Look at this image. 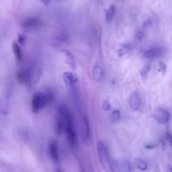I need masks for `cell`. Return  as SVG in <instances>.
Returning a JSON list of instances; mask_svg holds the SVG:
<instances>
[{"label": "cell", "instance_id": "obj_5", "mask_svg": "<svg viewBox=\"0 0 172 172\" xmlns=\"http://www.w3.org/2000/svg\"><path fill=\"white\" fill-rule=\"evenodd\" d=\"M81 137L84 143L86 142L90 136V128L88 120L86 116L84 115L83 117Z\"/></svg>", "mask_w": 172, "mask_h": 172}, {"label": "cell", "instance_id": "obj_21", "mask_svg": "<svg viewBox=\"0 0 172 172\" xmlns=\"http://www.w3.org/2000/svg\"><path fill=\"white\" fill-rule=\"evenodd\" d=\"M144 36V34L141 31H139L137 32L134 38V43L138 44L142 41Z\"/></svg>", "mask_w": 172, "mask_h": 172}, {"label": "cell", "instance_id": "obj_26", "mask_svg": "<svg viewBox=\"0 0 172 172\" xmlns=\"http://www.w3.org/2000/svg\"><path fill=\"white\" fill-rule=\"evenodd\" d=\"M17 40L19 43L22 45H24L25 42V38L22 35L19 34L17 37Z\"/></svg>", "mask_w": 172, "mask_h": 172}, {"label": "cell", "instance_id": "obj_2", "mask_svg": "<svg viewBox=\"0 0 172 172\" xmlns=\"http://www.w3.org/2000/svg\"><path fill=\"white\" fill-rule=\"evenodd\" d=\"M52 92L49 90L35 93L32 98L31 108L34 114H37L45 107L52 98Z\"/></svg>", "mask_w": 172, "mask_h": 172}, {"label": "cell", "instance_id": "obj_19", "mask_svg": "<svg viewBox=\"0 0 172 172\" xmlns=\"http://www.w3.org/2000/svg\"><path fill=\"white\" fill-rule=\"evenodd\" d=\"M120 119V111L118 110H115L112 112L111 116V119L113 122H117Z\"/></svg>", "mask_w": 172, "mask_h": 172}, {"label": "cell", "instance_id": "obj_16", "mask_svg": "<svg viewBox=\"0 0 172 172\" xmlns=\"http://www.w3.org/2000/svg\"><path fill=\"white\" fill-rule=\"evenodd\" d=\"M40 20L36 17H31L25 21L23 26L26 28H32L36 27L40 24Z\"/></svg>", "mask_w": 172, "mask_h": 172}, {"label": "cell", "instance_id": "obj_15", "mask_svg": "<svg viewBox=\"0 0 172 172\" xmlns=\"http://www.w3.org/2000/svg\"><path fill=\"white\" fill-rule=\"evenodd\" d=\"M134 45L131 43H125L122 44L121 48L117 52L119 57H122L133 50Z\"/></svg>", "mask_w": 172, "mask_h": 172}, {"label": "cell", "instance_id": "obj_23", "mask_svg": "<svg viewBox=\"0 0 172 172\" xmlns=\"http://www.w3.org/2000/svg\"><path fill=\"white\" fill-rule=\"evenodd\" d=\"M103 109L105 111L109 110L110 109V105L107 100L104 101L102 105Z\"/></svg>", "mask_w": 172, "mask_h": 172}, {"label": "cell", "instance_id": "obj_28", "mask_svg": "<svg viewBox=\"0 0 172 172\" xmlns=\"http://www.w3.org/2000/svg\"><path fill=\"white\" fill-rule=\"evenodd\" d=\"M167 172H172V168L170 165L167 164Z\"/></svg>", "mask_w": 172, "mask_h": 172}, {"label": "cell", "instance_id": "obj_22", "mask_svg": "<svg viewBox=\"0 0 172 172\" xmlns=\"http://www.w3.org/2000/svg\"><path fill=\"white\" fill-rule=\"evenodd\" d=\"M164 139L172 147V136L169 132H167L165 135Z\"/></svg>", "mask_w": 172, "mask_h": 172}, {"label": "cell", "instance_id": "obj_13", "mask_svg": "<svg viewBox=\"0 0 172 172\" xmlns=\"http://www.w3.org/2000/svg\"><path fill=\"white\" fill-rule=\"evenodd\" d=\"M105 72L103 69L100 66L94 67L93 71V76L94 79L97 81H100L103 78Z\"/></svg>", "mask_w": 172, "mask_h": 172}, {"label": "cell", "instance_id": "obj_24", "mask_svg": "<svg viewBox=\"0 0 172 172\" xmlns=\"http://www.w3.org/2000/svg\"><path fill=\"white\" fill-rule=\"evenodd\" d=\"M159 71L163 73L166 71V65L164 63L162 62H160L159 63Z\"/></svg>", "mask_w": 172, "mask_h": 172}, {"label": "cell", "instance_id": "obj_18", "mask_svg": "<svg viewBox=\"0 0 172 172\" xmlns=\"http://www.w3.org/2000/svg\"><path fill=\"white\" fill-rule=\"evenodd\" d=\"M135 163L137 167L142 171H145L148 168V165L147 163L139 158H136V159Z\"/></svg>", "mask_w": 172, "mask_h": 172}, {"label": "cell", "instance_id": "obj_25", "mask_svg": "<svg viewBox=\"0 0 172 172\" xmlns=\"http://www.w3.org/2000/svg\"><path fill=\"white\" fill-rule=\"evenodd\" d=\"M152 23L151 21L147 20L144 22L143 24V27L144 29H147L152 25Z\"/></svg>", "mask_w": 172, "mask_h": 172}, {"label": "cell", "instance_id": "obj_17", "mask_svg": "<svg viewBox=\"0 0 172 172\" xmlns=\"http://www.w3.org/2000/svg\"><path fill=\"white\" fill-rule=\"evenodd\" d=\"M115 10V6L113 5H111L105 10V19L107 22H110L113 18Z\"/></svg>", "mask_w": 172, "mask_h": 172}, {"label": "cell", "instance_id": "obj_10", "mask_svg": "<svg viewBox=\"0 0 172 172\" xmlns=\"http://www.w3.org/2000/svg\"><path fill=\"white\" fill-rule=\"evenodd\" d=\"M61 51L66 56V62L74 71L76 69V64L74 56L72 52L67 49H63Z\"/></svg>", "mask_w": 172, "mask_h": 172}, {"label": "cell", "instance_id": "obj_4", "mask_svg": "<svg viewBox=\"0 0 172 172\" xmlns=\"http://www.w3.org/2000/svg\"><path fill=\"white\" fill-rule=\"evenodd\" d=\"M154 117L159 123L165 124L169 121L170 114L167 110L162 108L159 107L156 109L154 113Z\"/></svg>", "mask_w": 172, "mask_h": 172}, {"label": "cell", "instance_id": "obj_12", "mask_svg": "<svg viewBox=\"0 0 172 172\" xmlns=\"http://www.w3.org/2000/svg\"><path fill=\"white\" fill-rule=\"evenodd\" d=\"M117 165L118 170L119 172H131L130 164L128 161L124 160H120L117 161Z\"/></svg>", "mask_w": 172, "mask_h": 172}, {"label": "cell", "instance_id": "obj_29", "mask_svg": "<svg viewBox=\"0 0 172 172\" xmlns=\"http://www.w3.org/2000/svg\"><path fill=\"white\" fill-rule=\"evenodd\" d=\"M62 172V171H60V170H59V171H58V172Z\"/></svg>", "mask_w": 172, "mask_h": 172}, {"label": "cell", "instance_id": "obj_11", "mask_svg": "<svg viewBox=\"0 0 172 172\" xmlns=\"http://www.w3.org/2000/svg\"><path fill=\"white\" fill-rule=\"evenodd\" d=\"M63 79L67 85L72 86L78 80L77 76L72 73L66 72L63 75Z\"/></svg>", "mask_w": 172, "mask_h": 172}, {"label": "cell", "instance_id": "obj_27", "mask_svg": "<svg viewBox=\"0 0 172 172\" xmlns=\"http://www.w3.org/2000/svg\"><path fill=\"white\" fill-rule=\"evenodd\" d=\"M155 147V145L153 144H148L145 146L146 148L148 149H151Z\"/></svg>", "mask_w": 172, "mask_h": 172}, {"label": "cell", "instance_id": "obj_30", "mask_svg": "<svg viewBox=\"0 0 172 172\" xmlns=\"http://www.w3.org/2000/svg\"><path fill=\"white\" fill-rule=\"evenodd\" d=\"M82 172H85L84 171H82Z\"/></svg>", "mask_w": 172, "mask_h": 172}, {"label": "cell", "instance_id": "obj_1", "mask_svg": "<svg viewBox=\"0 0 172 172\" xmlns=\"http://www.w3.org/2000/svg\"><path fill=\"white\" fill-rule=\"evenodd\" d=\"M58 113L62 116L64 121L65 132L69 144L75 145L76 143V135L72 118L68 107L63 104L58 108Z\"/></svg>", "mask_w": 172, "mask_h": 172}, {"label": "cell", "instance_id": "obj_6", "mask_svg": "<svg viewBox=\"0 0 172 172\" xmlns=\"http://www.w3.org/2000/svg\"><path fill=\"white\" fill-rule=\"evenodd\" d=\"M49 155L52 160L56 162H58L59 155L57 143L55 141H52L49 143L48 147Z\"/></svg>", "mask_w": 172, "mask_h": 172}, {"label": "cell", "instance_id": "obj_20", "mask_svg": "<svg viewBox=\"0 0 172 172\" xmlns=\"http://www.w3.org/2000/svg\"><path fill=\"white\" fill-rule=\"evenodd\" d=\"M151 66L150 64L147 65L141 69L140 73L142 79H145L150 71Z\"/></svg>", "mask_w": 172, "mask_h": 172}, {"label": "cell", "instance_id": "obj_8", "mask_svg": "<svg viewBox=\"0 0 172 172\" xmlns=\"http://www.w3.org/2000/svg\"><path fill=\"white\" fill-rule=\"evenodd\" d=\"M164 49L162 47L154 48L146 51L144 56L148 58L159 57L164 54Z\"/></svg>", "mask_w": 172, "mask_h": 172}, {"label": "cell", "instance_id": "obj_3", "mask_svg": "<svg viewBox=\"0 0 172 172\" xmlns=\"http://www.w3.org/2000/svg\"><path fill=\"white\" fill-rule=\"evenodd\" d=\"M98 155L100 162L105 172H115L110 159L107 147L102 142L97 144Z\"/></svg>", "mask_w": 172, "mask_h": 172}, {"label": "cell", "instance_id": "obj_14", "mask_svg": "<svg viewBox=\"0 0 172 172\" xmlns=\"http://www.w3.org/2000/svg\"><path fill=\"white\" fill-rule=\"evenodd\" d=\"M12 49L16 59L17 63H19L22 61V51L19 45L16 42H13Z\"/></svg>", "mask_w": 172, "mask_h": 172}, {"label": "cell", "instance_id": "obj_7", "mask_svg": "<svg viewBox=\"0 0 172 172\" xmlns=\"http://www.w3.org/2000/svg\"><path fill=\"white\" fill-rule=\"evenodd\" d=\"M129 105L132 109L134 111L138 110L141 105V97L138 93L132 92L129 97Z\"/></svg>", "mask_w": 172, "mask_h": 172}, {"label": "cell", "instance_id": "obj_9", "mask_svg": "<svg viewBox=\"0 0 172 172\" xmlns=\"http://www.w3.org/2000/svg\"><path fill=\"white\" fill-rule=\"evenodd\" d=\"M55 130L56 133L58 135H60L64 132V124L62 116L58 113L57 118L55 123Z\"/></svg>", "mask_w": 172, "mask_h": 172}]
</instances>
